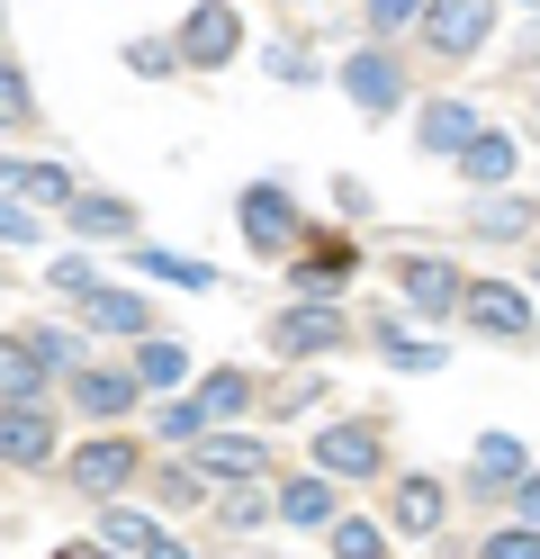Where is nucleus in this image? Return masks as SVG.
<instances>
[{
    "label": "nucleus",
    "instance_id": "nucleus-18",
    "mask_svg": "<svg viewBox=\"0 0 540 559\" xmlns=\"http://www.w3.org/2000/svg\"><path fill=\"white\" fill-rule=\"evenodd\" d=\"M63 190H72L63 163H0V199L19 207H63Z\"/></svg>",
    "mask_w": 540,
    "mask_h": 559
},
{
    "label": "nucleus",
    "instance_id": "nucleus-25",
    "mask_svg": "<svg viewBox=\"0 0 540 559\" xmlns=\"http://www.w3.org/2000/svg\"><path fill=\"white\" fill-rule=\"evenodd\" d=\"M262 514H271V487L262 478H226V487H216V523H226V533H252Z\"/></svg>",
    "mask_w": 540,
    "mask_h": 559
},
{
    "label": "nucleus",
    "instance_id": "nucleus-2",
    "mask_svg": "<svg viewBox=\"0 0 540 559\" xmlns=\"http://www.w3.org/2000/svg\"><path fill=\"white\" fill-rule=\"evenodd\" d=\"M235 46H243L235 0H199V10L180 19V37H171V63H190V73H216V63H235Z\"/></svg>",
    "mask_w": 540,
    "mask_h": 559
},
{
    "label": "nucleus",
    "instance_id": "nucleus-33",
    "mask_svg": "<svg viewBox=\"0 0 540 559\" xmlns=\"http://www.w3.org/2000/svg\"><path fill=\"white\" fill-rule=\"evenodd\" d=\"M127 73H144V82L180 73V63H171V37H135V46H127Z\"/></svg>",
    "mask_w": 540,
    "mask_h": 559
},
{
    "label": "nucleus",
    "instance_id": "nucleus-28",
    "mask_svg": "<svg viewBox=\"0 0 540 559\" xmlns=\"http://www.w3.org/2000/svg\"><path fill=\"white\" fill-rule=\"evenodd\" d=\"M324 533H334V559H387V533H379L370 514H334Z\"/></svg>",
    "mask_w": 540,
    "mask_h": 559
},
{
    "label": "nucleus",
    "instance_id": "nucleus-19",
    "mask_svg": "<svg viewBox=\"0 0 540 559\" xmlns=\"http://www.w3.org/2000/svg\"><path fill=\"white\" fill-rule=\"evenodd\" d=\"M360 334L379 343V361H387V370H442V361H451L442 343H423V334H406V325H396V317H370V325H360Z\"/></svg>",
    "mask_w": 540,
    "mask_h": 559
},
{
    "label": "nucleus",
    "instance_id": "nucleus-30",
    "mask_svg": "<svg viewBox=\"0 0 540 559\" xmlns=\"http://www.w3.org/2000/svg\"><path fill=\"white\" fill-rule=\"evenodd\" d=\"M154 497H163V506H199V497H207L199 461H163V469H154Z\"/></svg>",
    "mask_w": 540,
    "mask_h": 559
},
{
    "label": "nucleus",
    "instance_id": "nucleus-17",
    "mask_svg": "<svg viewBox=\"0 0 540 559\" xmlns=\"http://www.w3.org/2000/svg\"><path fill=\"white\" fill-rule=\"evenodd\" d=\"M199 478H271V451H262V442H243V433H216V425H207Z\"/></svg>",
    "mask_w": 540,
    "mask_h": 559
},
{
    "label": "nucleus",
    "instance_id": "nucleus-41",
    "mask_svg": "<svg viewBox=\"0 0 540 559\" xmlns=\"http://www.w3.org/2000/svg\"><path fill=\"white\" fill-rule=\"evenodd\" d=\"M0 27H10V0H0Z\"/></svg>",
    "mask_w": 540,
    "mask_h": 559
},
{
    "label": "nucleus",
    "instance_id": "nucleus-6",
    "mask_svg": "<svg viewBox=\"0 0 540 559\" xmlns=\"http://www.w3.org/2000/svg\"><path fill=\"white\" fill-rule=\"evenodd\" d=\"M55 461V406H0V469H46Z\"/></svg>",
    "mask_w": 540,
    "mask_h": 559
},
{
    "label": "nucleus",
    "instance_id": "nucleus-8",
    "mask_svg": "<svg viewBox=\"0 0 540 559\" xmlns=\"http://www.w3.org/2000/svg\"><path fill=\"white\" fill-rule=\"evenodd\" d=\"M127 478H144V451L135 442H82V451H72V487H82V497H118Z\"/></svg>",
    "mask_w": 540,
    "mask_h": 559
},
{
    "label": "nucleus",
    "instance_id": "nucleus-1",
    "mask_svg": "<svg viewBox=\"0 0 540 559\" xmlns=\"http://www.w3.org/2000/svg\"><path fill=\"white\" fill-rule=\"evenodd\" d=\"M351 334H360V325L343 317L334 298H307V307H279V317H271V353H279V361H315V353H343Z\"/></svg>",
    "mask_w": 540,
    "mask_h": 559
},
{
    "label": "nucleus",
    "instance_id": "nucleus-32",
    "mask_svg": "<svg viewBox=\"0 0 540 559\" xmlns=\"http://www.w3.org/2000/svg\"><path fill=\"white\" fill-rule=\"evenodd\" d=\"M27 343H36V361H46V370H82V334H55V325H36Z\"/></svg>",
    "mask_w": 540,
    "mask_h": 559
},
{
    "label": "nucleus",
    "instance_id": "nucleus-16",
    "mask_svg": "<svg viewBox=\"0 0 540 559\" xmlns=\"http://www.w3.org/2000/svg\"><path fill=\"white\" fill-rule=\"evenodd\" d=\"M63 217H72V235H135V207L108 190H82V181L63 190Z\"/></svg>",
    "mask_w": 540,
    "mask_h": 559
},
{
    "label": "nucleus",
    "instance_id": "nucleus-22",
    "mask_svg": "<svg viewBox=\"0 0 540 559\" xmlns=\"http://www.w3.org/2000/svg\"><path fill=\"white\" fill-rule=\"evenodd\" d=\"M72 307H82V325H99V334H154L144 298H127V289H91V298H72Z\"/></svg>",
    "mask_w": 540,
    "mask_h": 559
},
{
    "label": "nucleus",
    "instance_id": "nucleus-15",
    "mask_svg": "<svg viewBox=\"0 0 540 559\" xmlns=\"http://www.w3.org/2000/svg\"><path fill=\"white\" fill-rule=\"evenodd\" d=\"M108 550H127V559H190L154 514H135V506H108Z\"/></svg>",
    "mask_w": 540,
    "mask_h": 559
},
{
    "label": "nucleus",
    "instance_id": "nucleus-12",
    "mask_svg": "<svg viewBox=\"0 0 540 559\" xmlns=\"http://www.w3.org/2000/svg\"><path fill=\"white\" fill-rule=\"evenodd\" d=\"M343 91L360 99V109H396V99H406V73H396V55H379V46H360L351 63H343Z\"/></svg>",
    "mask_w": 540,
    "mask_h": 559
},
{
    "label": "nucleus",
    "instance_id": "nucleus-38",
    "mask_svg": "<svg viewBox=\"0 0 540 559\" xmlns=\"http://www.w3.org/2000/svg\"><path fill=\"white\" fill-rule=\"evenodd\" d=\"M415 10H423V0H370V27L396 37V27H415Z\"/></svg>",
    "mask_w": 540,
    "mask_h": 559
},
{
    "label": "nucleus",
    "instance_id": "nucleus-10",
    "mask_svg": "<svg viewBox=\"0 0 540 559\" xmlns=\"http://www.w3.org/2000/svg\"><path fill=\"white\" fill-rule=\"evenodd\" d=\"M387 514H396V533H415V542H432L451 523V487L442 478H396V497H387Z\"/></svg>",
    "mask_w": 540,
    "mask_h": 559
},
{
    "label": "nucleus",
    "instance_id": "nucleus-39",
    "mask_svg": "<svg viewBox=\"0 0 540 559\" xmlns=\"http://www.w3.org/2000/svg\"><path fill=\"white\" fill-rule=\"evenodd\" d=\"M0 243H36V207H19V199H0Z\"/></svg>",
    "mask_w": 540,
    "mask_h": 559
},
{
    "label": "nucleus",
    "instance_id": "nucleus-27",
    "mask_svg": "<svg viewBox=\"0 0 540 559\" xmlns=\"http://www.w3.org/2000/svg\"><path fill=\"white\" fill-rule=\"evenodd\" d=\"M171 379H180V343L163 325H154V343L135 334V389H171Z\"/></svg>",
    "mask_w": 540,
    "mask_h": 559
},
{
    "label": "nucleus",
    "instance_id": "nucleus-29",
    "mask_svg": "<svg viewBox=\"0 0 540 559\" xmlns=\"http://www.w3.org/2000/svg\"><path fill=\"white\" fill-rule=\"evenodd\" d=\"M19 127H36V82L19 63H0V135H19Z\"/></svg>",
    "mask_w": 540,
    "mask_h": 559
},
{
    "label": "nucleus",
    "instance_id": "nucleus-21",
    "mask_svg": "<svg viewBox=\"0 0 540 559\" xmlns=\"http://www.w3.org/2000/svg\"><path fill=\"white\" fill-rule=\"evenodd\" d=\"M252 397H262V389H252V370H207L199 389H190V406L207 415V425H235V415H243Z\"/></svg>",
    "mask_w": 540,
    "mask_h": 559
},
{
    "label": "nucleus",
    "instance_id": "nucleus-34",
    "mask_svg": "<svg viewBox=\"0 0 540 559\" xmlns=\"http://www.w3.org/2000/svg\"><path fill=\"white\" fill-rule=\"evenodd\" d=\"M262 73H271V82H315L324 63H315L307 46H271V55H262Z\"/></svg>",
    "mask_w": 540,
    "mask_h": 559
},
{
    "label": "nucleus",
    "instance_id": "nucleus-40",
    "mask_svg": "<svg viewBox=\"0 0 540 559\" xmlns=\"http://www.w3.org/2000/svg\"><path fill=\"white\" fill-rule=\"evenodd\" d=\"M55 559H108V550H91V542H72V550H55Z\"/></svg>",
    "mask_w": 540,
    "mask_h": 559
},
{
    "label": "nucleus",
    "instance_id": "nucleus-9",
    "mask_svg": "<svg viewBox=\"0 0 540 559\" xmlns=\"http://www.w3.org/2000/svg\"><path fill=\"white\" fill-rule=\"evenodd\" d=\"M396 289H406V307H423V317H451V307H459V262L406 253V262H396Z\"/></svg>",
    "mask_w": 540,
    "mask_h": 559
},
{
    "label": "nucleus",
    "instance_id": "nucleus-5",
    "mask_svg": "<svg viewBox=\"0 0 540 559\" xmlns=\"http://www.w3.org/2000/svg\"><path fill=\"white\" fill-rule=\"evenodd\" d=\"M423 46L432 55H478L495 37V0H423Z\"/></svg>",
    "mask_w": 540,
    "mask_h": 559
},
{
    "label": "nucleus",
    "instance_id": "nucleus-35",
    "mask_svg": "<svg viewBox=\"0 0 540 559\" xmlns=\"http://www.w3.org/2000/svg\"><path fill=\"white\" fill-rule=\"evenodd\" d=\"M154 425H163V442H199V433H207V415L180 397V406H163V415H154Z\"/></svg>",
    "mask_w": 540,
    "mask_h": 559
},
{
    "label": "nucleus",
    "instance_id": "nucleus-26",
    "mask_svg": "<svg viewBox=\"0 0 540 559\" xmlns=\"http://www.w3.org/2000/svg\"><path fill=\"white\" fill-rule=\"evenodd\" d=\"M144 280H171V289H216V271L207 262H190V253H171V243H144Z\"/></svg>",
    "mask_w": 540,
    "mask_h": 559
},
{
    "label": "nucleus",
    "instance_id": "nucleus-37",
    "mask_svg": "<svg viewBox=\"0 0 540 559\" xmlns=\"http://www.w3.org/2000/svg\"><path fill=\"white\" fill-rule=\"evenodd\" d=\"M478 226H487V235H523V226H531V207H523V199H504V207L487 199V207H478Z\"/></svg>",
    "mask_w": 540,
    "mask_h": 559
},
{
    "label": "nucleus",
    "instance_id": "nucleus-14",
    "mask_svg": "<svg viewBox=\"0 0 540 559\" xmlns=\"http://www.w3.org/2000/svg\"><path fill=\"white\" fill-rule=\"evenodd\" d=\"M351 271H360V253H351V243H334V235H324V243H307V253L288 262V280H298L307 298H334V289H343Z\"/></svg>",
    "mask_w": 540,
    "mask_h": 559
},
{
    "label": "nucleus",
    "instance_id": "nucleus-20",
    "mask_svg": "<svg viewBox=\"0 0 540 559\" xmlns=\"http://www.w3.org/2000/svg\"><path fill=\"white\" fill-rule=\"evenodd\" d=\"M271 514L298 523V533H324V523H334V478H288L271 497Z\"/></svg>",
    "mask_w": 540,
    "mask_h": 559
},
{
    "label": "nucleus",
    "instance_id": "nucleus-4",
    "mask_svg": "<svg viewBox=\"0 0 540 559\" xmlns=\"http://www.w3.org/2000/svg\"><path fill=\"white\" fill-rule=\"evenodd\" d=\"M298 235H307V217H298V199H288L279 181H252L243 190V243L262 262H288V253H298Z\"/></svg>",
    "mask_w": 540,
    "mask_h": 559
},
{
    "label": "nucleus",
    "instance_id": "nucleus-31",
    "mask_svg": "<svg viewBox=\"0 0 540 559\" xmlns=\"http://www.w3.org/2000/svg\"><path fill=\"white\" fill-rule=\"evenodd\" d=\"M46 289H55V298H91V289H99V271H91L82 253H63V262H46Z\"/></svg>",
    "mask_w": 540,
    "mask_h": 559
},
{
    "label": "nucleus",
    "instance_id": "nucleus-7",
    "mask_svg": "<svg viewBox=\"0 0 540 559\" xmlns=\"http://www.w3.org/2000/svg\"><path fill=\"white\" fill-rule=\"evenodd\" d=\"M315 469H324V478H379V469H387V442H379L370 425H324V433H315Z\"/></svg>",
    "mask_w": 540,
    "mask_h": 559
},
{
    "label": "nucleus",
    "instance_id": "nucleus-23",
    "mask_svg": "<svg viewBox=\"0 0 540 559\" xmlns=\"http://www.w3.org/2000/svg\"><path fill=\"white\" fill-rule=\"evenodd\" d=\"M468 127H478V109H468V99H432L423 127H415V145H423V154H459Z\"/></svg>",
    "mask_w": 540,
    "mask_h": 559
},
{
    "label": "nucleus",
    "instance_id": "nucleus-36",
    "mask_svg": "<svg viewBox=\"0 0 540 559\" xmlns=\"http://www.w3.org/2000/svg\"><path fill=\"white\" fill-rule=\"evenodd\" d=\"M540 542H531V523H514V533H487L478 542V559H531Z\"/></svg>",
    "mask_w": 540,
    "mask_h": 559
},
{
    "label": "nucleus",
    "instance_id": "nucleus-3",
    "mask_svg": "<svg viewBox=\"0 0 540 559\" xmlns=\"http://www.w3.org/2000/svg\"><path fill=\"white\" fill-rule=\"evenodd\" d=\"M451 317H468V334H487V343H531V298L504 289V280H459Z\"/></svg>",
    "mask_w": 540,
    "mask_h": 559
},
{
    "label": "nucleus",
    "instance_id": "nucleus-24",
    "mask_svg": "<svg viewBox=\"0 0 540 559\" xmlns=\"http://www.w3.org/2000/svg\"><path fill=\"white\" fill-rule=\"evenodd\" d=\"M72 406H82V415H127V406H135V379H118V370H72Z\"/></svg>",
    "mask_w": 540,
    "mask_h": 559
},
{
    "label": "nucleus",
    "instance_id": "nucleus-11",
    "mask_svg": "<svg viewBox=\"0 0 540 559\" xmlns=\"http://www.w3.org/2000/svg\"><path fill=\"white\" fill-rule=\"evenodd\" d=\"M459 171H468L478 190H504V181L523 171V145H514L504 127H468V145H459Z\"/></svg>",
    "mask_w": 540,
    "mask_h": 559
},
{
    "label": "nucleus",
    "instance_id": "nucleus-13",
    "mask_svg": "<svg viewBox=\"0 0 540 559\" xmlns=\"http://www.w3.org/2000/svg\"><path fill=\"white\" fill-rule=\"evenodd\" d=\"M55 389V370L36 361V343L27 334H0V406H36Z\"/></svg>",
    "mask_w": 540,
    "mask_h": 559
}]
</instances>
